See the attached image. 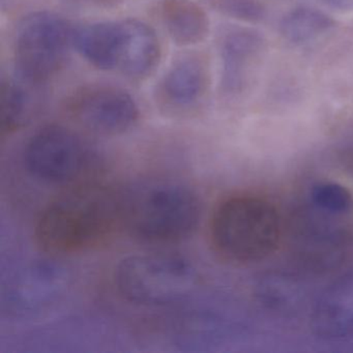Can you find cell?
Segmentation results:
<instances>
[{
    "label": "cell",
    "instance_id": "6da1fadb",
    "mask_svg": "<svg viewBox=\"0 0 353 353\" xmlns=\"http://www.w3.org/2000/svg\"><path fill=\"white\" fill-rule=\"evenodd\" d=\"M123 227V193L86 181L71 187L41 212L34 237L43 251L67 255L99 247Z\"/></svg>",
    "mask_w": 353,
    "mask_h": 353
},
{
    "label": "cell",
    "instance_id": "7a4b0ae2",
    "mask_svg": "<svg viewBox=\"0 0 353 353\" xmlns=\"http://www.w3.org/2000/svg\"><path fill=\"white\" fill-rule=\"evenodd\" d=\"M210 233L214 251L224 259L252 263L276 251L282 237V223L268 200L237 195L216 208Z\"/></svg>",
    "mask_w": 353,
    "mask_h": 353
},
{
    "label": "cell",
    "instance_id": "3957f363",
    "mask_svg": "<svg viewBox=\"0 0 353 353\" xmlns=\"http://www.w3.org/2000/svg\"><path fill=\"white\" fill-rule=\"evenodd\" d=\"M123 195L125 227L143 241L175 243L190 236L199 223V199L181 183L161 181Z\"/></svg>",
    "mask_w": 353,
    "mask_h": 353
},
{
    "label": "cell",
    "instance_id": "277c9868",
    "mask_svg": "<svg viewBox=\"0 0 353 353\" xmlns=\"http://www.w3.org/2000/svg\"><path fill=\"white\" fill-rule=\"evenodd\" d=\"M73 30L69 20L54 12L36 10L24 15L14 32L12 73L47 86L69 59Z\"/></svg>",
    "mask_w": 353,
    "mask_h": 353
},
{
    "label": "cell",
    "instance_id": "5b68a950",
    "mask_svg": "<svg viewBox=\"0 0 353 353\" xmlns=\"http://www.w3.org/2000/svg\"><path fill=\"white\" fill-rule=\"evenodd\" d=\"M123 299L145 307H165L189 299L198 284L193 263L170 254H143L123 259L114 274Z\"/></svg>",
    "mask_w": 353,
    "mask_h": 353
},
{
    "label": "cell",
    "instance_id": "8992f818",
    "mask_svg": "<svg viewBox=\"0 0 353 353\" xmlns=\"http://www.w3.org/2000/svg\"><path fill=\"white\" fill-rule=\"evenodd\" d=\"M94 156L86 142L71 128L47 125L28 140L24 162L32 176L51 185L86 183Z\"/></svg>",
    "mask_w": 353,
    "mask_h": 353
},
{
    "label": "cell",
    "instance_id": "52a82bcc",
    "mask_svg": "<svg viewBox=\"0 0 353 353\" xmlns=\"http://www.w3.org/2000/svg\"><path fill=\"white\" fill-rule=\"evenodd\" d=\"M67 109L79 127L102 136L129 131L140 117L135 97L121 86L108 83L82 86L70 96Z\"/></svg>",
    "mask_w": 353,
    "mask_h": 353
},
{
    "label": "cell",
    "instance_id": "ba28073f",
    "mask_svg": "<svg viewBox=\"0 0 353 353\" xmlns=\"http://www.w3.org/2000/svg\"><path fill=\"white\" fill-rule=\"evenodd\" d=\"M210 85L205 55L195 48L177 53L154 88V102L163 110L174 114L193 112L203 102Z\"/></svg>",
    "mask_w": 353,
    "mask_h": 353
},
{
    "label": "cell",
    "instance_id": "9c48e42d",
    "mask_svg": "<svg viewBox=\"0 0 353 353\" xmlns=\"http://www.w3.org/2000/svg\"><path fill=\"white\" fill-rule=\"evenodd\" d=\"M127 18L74 26L73 49L94 69L119 73L128 45Z\"/></svg>",
    "mask_w": 353,
    "mask_h": 353
},
{
    "label": "cell",
    "instance_id": "30bf717a",
    "mask_svg": "<svg viewBox=\"0 0 353 353\" xmlns=\"http://www.w3.org/2000/svg\"><path fill=\"white\" fill-rule=\"evenodd\" d=\"M68 285L67 272L48 260L26 266L12 283L7 303L14 312L37 311L54 303Z\"/></svg>",
    "mask_w": 353,
    "mask_h": 353
},
{
    "label": "cell",
    "instance_id": "8fae6325",
    "mask_svg": "<svg viewBox=\"0 0 353 353\" xmlns=\"http://www.w3.org/2000/svg\"><path fill=\"white\" fill-rule=\"evenodd\" d=\"M263 39L255 30L232 28L220 34V88L223 94L234 96L243 92L254 61L263 49Z\"/></svg>",
    "mask_w": 353,
    "mask_h": 353
},
{
    "label": "cell",
    "instance_id": "7c38bea8",
    "mask_svg": "<svg viewBox=\"0 0 353 353\" xmlns=\"http://www.w3.org/2000/svg\"><path fill=\"white\" fill-rule=\"evenodd\" d=\"M152 10L169 40L179 48H195L210 34L208 12L195 0H159Z\"/></svg>",
    "mask_w": 353,
    "mask_h": 353
},
{
    "label": "cell",
    "instance_id": "4fadbf2b",
    "mask_svg": "<svg viewBox=\"0 0 353 353\" xmlns=\"http://www.w3.org/2000/svg\"><path fill=\"white\" fill-rule=\"evenodd\" d=\"M312 326L321 338L343 339L353 334V272L332 283L318 299Z\"/></svg>",
    "mask_w": 353,
    "mask_h": 353
},
{
    "label": "cell",
    "instance_id": "5bb4252c",
    "mask_svg": "<svg viewBox=\"0 0 353 353\" xmlns=\"http://www.w3.org/2000/svg\"><path fill=\"white\" fill-rule=\"evenodd\" d=\"M45 88L26 81L15 74L3 76L0 83V125L3 134H11L30 125L42 110Z\"/></svg>",
    "mask_w": 353,
    "mask_h": 353
},
{
    "label": "cell",
    "instance_id": "9a60e30c",
    "mask_svg": "<svg viewBox=\"0 0 353 353\" xmlns=\"http://www.w3.org/2000/svg\"><path fill=\"white\" fill-rule=\"evenodd\" d=\"M127 50L119 73L132 81H144L160 65L162 43L157 30L148 22L137 18H127Z\"/></svg>",
    "mask_w": 353,
    "mask_h": 353
},
{
    "label": "cell",
    "instance_id": "2e32d148",
    "mask_svg": "<svg viewBox=\"0 0 353 353\" xmlns=\"http://www.w3.org/2000/svg\"><path fill=\"white\" fill-rule=\"evenodd\" d=\"M334 22L323 12L299 7L288 12L281 20L283 38L293 44H305L323 36L334 28Z\"/></svg>",
    "mask_w": 353,
    "mask_h": 353
},
{
    "label": "cell",
    "instance_id": "e0dca14e",
    "mask_svg": "<svg viewBox=\"0 0 353 353\" xmlns=\"http://www.w3.org/2000/svg\"><path fill=\"white\" fill-rule=\"evenodd\" d=\"M203 3L214 11L239 21L258 22L265 17V8L260 0H203Z\"/></svg>",
    "mask_w": 353,
    "mask_h": 353
},
{
    "label": "cell",
    "instance_id": "ac0fdd59",
    "mask_svg": "<svg viewBox=\"0 0 353 353\" xmlns=\"http://www.w3.org/2000/svg\"><path fill=\"white\" fill-rule=\"evenodd\" d=\"M314 203L330 212H340L350 205L348 192L338 185H322L313 193Z\"/></svg>",
    "mask_w": 353,
    "mask_h": 353
},
{
    "label": "cell",
    "instance_id": "d6986e66",
    "mask_svg": "<svg viewBox=\"0 0 353 353\" xmlns=\"http://www.w3.org/2000/svg\"><path fill=\"white\" fill-rule=\"evenodd\" d=\"M69 7L82 11L107 12L119 9L125 0H61Z\"/></svg>",
    "mask_w": 353,
    "mask_h": 353
},
{
    "label": "cell",
    "instance_id": "ffe728a7",
    "mask_svg": "<svg viewBox=\"0 0 353 353\" xmlns=\"http://www.w3.org/2000/svg\"><path fill=\"white\" fill-rule=\"evenodd\" d=\"M322 3L330 9L340 13L353 12V0H322Z\"/></svg>",
    "mask_w": 353,
    "mask_h": 353
},
{
    "label": "cell",
    "instance_id": "44dd1931",
    "mask_svg": "<svg viewBox=\"0 0 353 353\" xmlns=\"http://www.w3.org/2000/svg\"><path fill=\"white\" fill-rule=\"evenodd\" d=\"M32 1L37 0H1V9L3 11L15 12L28 8V6L32 5Z\"/></svg>",
    "mask_w": 353,
    "mask_h": 353
}]
</instances>
